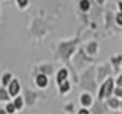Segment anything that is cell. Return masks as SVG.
Wrapping results in <instances>:
<instances>
[{
	"instance_id": "obj_10",
	"label": "cell",
	"mask_w": 122,
	"mask_h": 114,
	"mask_svg": "<svg viewBox=\"0 0 122 114\" xmlns=\"http://www.w3.org/2000/svg\"><path fill=\"white\" fill-rule=\"evenodd\" d=\"M84 50H86V53H87V55H90V56L98 55V52H99V43H98V41H89V43L84 46Z\"/></svg>"
},
{
	"instance_id": "obj_24",
	"label": "cell",
	"mask_w": 122,
	"mask_h": 114,
	"mask_svg": "<svg viewBox=\"0 0 122 114\" xmlns=\"http://www.w3.org/2000/svg\"><path fill=\"white\" fill-rule=\"evenodd\" d=\"M113 96H116V97L122 99V87H117V85H116V88H114V94H113Z\"/></svg>"
},
{
	"instance_id": "obj_16",
	"label": "cell",
	"mask_w": 122,
	"mask_h": 114,
	"mask_svg": "<svg viewBox=\"0 0 122 114\" xmlns=\"http://www.w3.org/2000/svg\"><path fill=\"white\" fill-rule=\"evenodd\" d=\"M38 73H44L47 76H52L53 66H52V64H41V66H38Z\"/></svg>"
},
{
	"instance_id": "obj_17",
	"label": "cell",
	"mask_w": 122,
	"mask_h": 114,
	"mask_svg": "<svg viewBox=\"0 0 122 114\" xmlns=\"http://www.w3.org/2000/svg\"><path fill=\"white\" fill-rule=\"evenodd\" d=\"M12 79H14V75L11 73V71H5V73L2 75V87H8Z\"/></svg>"
},
{
	"instance_id": "obj_1",
	"label": "cell",
	"mask_w": 122,
	"mask_h": 114,
	"mask_svg": "<svg viewBox=\"0 0 122 114\" xmlns=\"http://www.w3.org/2000/svg\"><path fill=\"white\" fill-rule=\"evenodd\" d=\"M79 85L84 91H90V93H96L98 94V79H96V67H90L87 70L82 71L81 78H79Z\"/></svg>"
},
{
	"instance_id": "obj_11",
	"label": "cell",
	"mask_w": 122,
	"mask_h": 114,
	"mask_svg": "<svg viewBox=\"0 0 122 114\" xmlns=\"http://www.w3.org/2000/svg\"><path fill=\"white\" fill-rule=\"evenodd\" d=\"M69 79V68L66 67H61L58 71H56V76H55V81H56V85H60V84H63L64 81H67Z\"/></svg>"
},
{
	"instance_id": "obj_22",
	"label": "cell",
	"mask_w": 122,
	"mask_h": 114,
	"mask_svg": "<svg viewBox=\"0 0 122 114\" xmlns=\"http://www.w3.org/2000/svg\"><path fill=\"white\" fill-rule=\"evenodd\" d=\"M114 23H116V26L122 28V12L121 11H117V12L114 14Z\"/></svg>"
},
{
	"instance_id": "obj_5",
	"label": "cell",
	"mask_w": 122,
	"mask_h": 114,
	"mask_svg": "<svg viewBox=\"0 0 122 114\" xmlns=\"http://www.w3.org/2000/svg\"><path fill=\"white\" fill-rule=\"evenodd\" d=\"M23 91H25V104H26V106L28 108H30V106H34L37 104V99L40 97L38 96V93L37 91H34V90H30V88H28V87H25L23 88Z\"/></svg>"
},
{
	"instance_id": "obj_23",
	"label": "cell",
	"mask_w": 122,
	"mask_h": 114,
	"mask_svg": "<svg viewBox=\"0 0 122 114\" xmlns=\"http://www.w3.org/2000/svg\"><path fill=\"white\" fill-rule=\"evenodd\" d=\"M64 109H66V111L69 113V114H72L75 111V105H73V102H70V104H67L66 106H64Z\"/></svg>"
},
{
	"instance_id": "obj_29",
	"label": "cell",
	"mask_w": 122,
	"mask_h": 114,
	"mask_svg": "<svg viewBox=\"0 0 122 114\" xmlns=\"http://www.w3.org/2000/svg\"><path fill=\"white\" fill-rule=\"evenodd\" d=\"M121 111H122V100H121Z\"/></svg>"
},
{
	"instance_id": "obj_21",
	"label": "cell",
	"mask_w": 122,
	"mask_h": 114,
	"mask_svg": "<svg viewBox=\"0 0 122 114\" xmlns=\"http://www.w3.org/2000/svg\"><path fill=\"white\" fill-rule=\"evenodd\" d=\"M15 3H17V8L21 11L29 8V0H15Z\"/></svg>"
},
{
	"instance_id": "obj_28",
	"label": "cell",
	"mask_w": 122,
	"mask_h": 114,
	"mask_svg": "<svg viewBox=\"0 0 122 114\" xmlns=\"http://www.w3.org/2000/svg\"><path fill=\"white\" fill-rule=\"evenodd\" d=\"M96 3H98L99 6H102V5H104V3H105V0H96Z\"/></svg>"
},
{
	"instance_id": "obj_12",
	"label": "cell",
	"mask_w": 122,
	"mask_h": 114,
	"mask_svg": "<svg viewBox=\"0 0 122 114\" xmlns=\"http://www.w3.org/2000/svg\"><path fill=\"white\" fill-rule=\"evenodd\" d=\"M110 62L113 66V70H114V75H119V68L122 66V55H113L110 58Z\"/></svg>"
},
{
	"instance_id": "obj_18",
	"label": "cell",
	"mask_w": 122,
	"mask_h": 114,
	"mask_svg": "<svg viewBox=\"0 0 122 114\" xmlns=\"http://www.w3.org/2000/svg\"><path fill=\"white\" fill-rule=\"evenodd\" d=\"M78 6H79V11H81V12H89L90 8H92V3H90V0H79Z\"/></svg>"
},
{
	"instance_id": "obj_15",
	"label": "cell",
	"mask_w": 122,
	"mask_h": 114,
	"mask_svg": "<svg viewBox=\"0 0 122 114\" xmlns=\"http://www.w3.org/2000/svg\"><path fill=\"white\" fill-rule=\"evenodd\" d=\"M11 99H12V96L9 94L8 88L6 87H2V88H0V102H2V104H8V102H11Z\"/></svg>"
},
{
	"instance_id": "obj_19",
	"label": "cell",
	"mask_w": 122,
	"mask_h": 114,
	"mask_svg": "<svg viewBox=\"0 0 122 114\" xmlns=\"http://www.w3.org/2000/svg\"><path fill=\"white\" fill-rule=\"evenodd\" d=\"M14 104H15V106H17L18 111H20V109H23V106H26V104H25V97H21L20 94H18L17 97H14Z\"/></svg>"
},
{
	"instance_id": "obj_14",
	"label": "cell",
	"mask_w": 122,
	"mask_h": 114,
	"mask_svg": "<svg viewBox=\"0 0 122 114\" xmlns=\"http://www.w3.org/2000/svg\"><path fill=\"white\" fill-rule=\"evenodd\" d=\"M70 90H72V82L69 81V79L58 85V93L61 94V96H64V94H69V93H70Z\"/></svg>"
},
{
	"instance_id": "obj_3",
	"label": "cell",
	"mask_w": 122,
	"mask_h": 114,
	"mask_svg": "<svg viewBox=\"0 0 122 114\" xmlns=\"http://www.w3.org/2000/svg\"><path fill=\"white\" fill-rule=\"evenodd\" d=\"M114 88H116V79H114L113 76H110V78H107L102 84H99L96 97L99 100H105V99L112 97L114 94Z\"/></svg>"
},
{
	"instance_id": "obj_26",
	"label": "cell",
	"mask_w": 122,
	"mask_h": 114,
	"mask_svg": "<svg viewBox=\"0 0 122 114\" xmlns=\"http://www.w3.org/2000/svg\"><path fill=\"white\" fill-rule=\"evenodd\" d=\"M116 85H117V87H122V73L117 75V78H116Z\"/></svg>"
},
{
	"instance_id": "obj_13",
	"label": "cell",
	"mask_w": 122,
	"mask_h": 114,
	"mask_svg": "<svg viewBox=\"0 0 122 114\" xmlns=\"http://www.w3.org/2000/svg\"><path fill=\"white\" fill-rule=\"evenodd\" d=\"M121 100L122 99L119 97H116V96H112V97H108V99H105V102H107V105H108V108L110 109H121Z\"/></svg>"
},
{
	"instance_id": "obj_7",
	"label": "cell",
	"mask_w": 122,
	"mask_h": 114,
	"mask_svg": "<svg viewBox=\"0 0 122 114\" xmlns=\"http://www.w3.org/2000/svg\"><path fill=\"white\" fill-rule=\"evenodd\" d=\"M93 102H95V99H93V93H90V91H82V93L79 94V105H81V106H86V108H92Z\"/></svg>"
},
{
	"instance_id": "obj_27",
	"label": "cell",
	"mask_w": 122,
	"mask_h": 114,
	"mask_svg": "<svg viewBox=\"0 0 122 114\" xmlns=\"http://www.w3.org/2000/svg\"><path fill=\"white\" fill-rule=\"evenodd\" d=\"M117 9L122 12V0H119V2H117Z\"/></svg>"
},
{
	"instance_id": "obj_8",
	"label": "cell",
	"mask_w": 122,
	"mask_h": 114,
	"mask_svg": "<svg viewBox=\"0 0 122 114\" xmlns=\"http://www.w3.org/2000/svg\"><path fill=\"white\" fill-rule=\"evenodd\" d=\"M34 82H35V85L38 87V88L44 90L46 87L49 85V76L44 75V73H37L35 78H34Z\"/></svg>"
},
{
	"instance_id": "obj_20",
	"label": "cell",
	"mask_w": 122,
	"mask_h": 114,
	"mask_svg": "<svg viewBox=\"0 0 122 114\" xmlns=\"http://www.w3.org/2000/svg\"><path fill=\"white\" fill-rule=\"evenodd\" d=\"M5 108H6L8 114H15V113L18 111L17 106H15V104H14V100H12V102H8V104H5Z\"/></svg>"
},
{
	"instance_id": "obj_9",
	"label": "cell",
	"mask_w": 122,
	"mask_h": 114,
	"mask_svg": "<svg viewBox=\"0 0 122 114\" xmlns=\"http://www.w3.org/2000/svg\"><path fill=\"white\" fill-rule=\"evenodd\" d=\"M8 88V91H9V94L11 96H12V99L14 97H17L18 94H20V91H21V85H20V82H18V79H12V81H11V84L9 85L6 87Z\"/></svg>"
},
{
	"instance_id": "obj_2",
	"label": "cell",
	"mask_w": 122,
	"mask_h": 114,
	"mask_svg": "<svg viewBox=\"0 0 122 114\" xmlns=\"http://www.w3.org/2000/svg\"><path fill=\"white\" fill-rule=\"evenodd\" d=\"M78 46H79V37L73 38V40H67V41H60L58 43V56L64 62H69L72 59V56L78 52Z\"/></svg>"
},
{
	"instance_id": "obj_6",
	"label": "cell",
	"mask_w": 122,
	"mask_h": 114,
	"mask_svg": "<svg viewBox=\"0 0 122 114\" xmlns=\"http://www.w3.org/2000/svg\"><path fill=\"white\" fill-rule=\"evenodd\" d=\"M108 109L110 108H108V105H107V102L96 99V100L93 102V105H92L90 111H92V114H107Z\"/></svg>"
},
{
	"instance_id": "obj_4",
	"label": "cell",
	"mask_w": 122,
	"mask_h": 114,
	"mask_svg": "<svg viewBox=\"0 0 122 114\" xmlns=\"http://www.w3.org/2000/svg\"><path fill=\"white\" fill-rule=\"evenodd\" d=\"M113 73H114V70H113L112 62L98 64V67H96V79H98V84H102L107 78H110Z\"/></svg>"
},
{
	"instance_id": "obj_25",
	"label": "cell",
	"mask_w": 122,
	"mask_h": 114,
	"mask_svg": "<svg viewBox=\"0 0 122 114\" xmlns=\"http://www.w3.org/2000/svg\"><path fill=\"white\" fill-rule=\"evenodd\" d=\"M76 114H92V111H90V108H86V106H81V108L78 109V113Z\"/></svg>"
}]
</instances>
